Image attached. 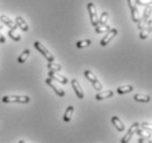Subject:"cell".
Masks as SVG:
<instances>
[{"label":"cell","instance_id":"6da1fadb","mask_svg":"<svg viewBox=\"0 0 152 143\" xmlns=\"http://www.w3.org/2000/svg\"><path fill=\"white\" fill-rule=\"evenodd\" d=\"M2 102L9 104V102H14V104H28L30 101L28 96H17V95H8L2 97Z\"/></svg>","mask_w":152,"mask_h":143},{"label":"cell","instance_id":"7a4b0ae2","mask_svg":"<svg viewBox=\"0 0 152 143\" xmlns=\"http://www.w3.org/2000/svg\"><path fill=\"white\" fill-rule=\"evenodd\" d=\"M34 47L37 50L38 52L41 53L42 55L44 56L48 62H54V55H53L52 53L49 52L48 50L46 49L45 46L43 45L41 42H38V41H35L34 42Z\"/></svg>","mask_w":152,"mask_h":143},{"label":"cell","instance_id":"3957f363","mask_svg":"<svg viewBox=\"0 0 152 143\" xmlns=\"http://www.w3.org/2000/svg\"><path fill=\"white\" fill-rule=\"evenodd\" d=\"M88 11H89V16H90V20L91 23L94 28L99 24V16H97V10L96 7L93 2H89L88 4Z\"/></svg>","mask_w":152,"mask_h":143},{"label":"cell","instance_id":"277c9868","mask_svg":"<svg viewBox=\"0 0 152 143\" xmlns=\"http://www.w3.org/2000/svg\"><path fill=\"white\" fill-rule=\"evenodd\" d=\"M84 76L88 78V80L89 82H91L92 83V85H93V87L95 90H102V88H103V86H102V84H101L100 82H99V79H97V77L95 76V74L92 73L91 70H84Z\"/></svg>","mask_w":152,"mask_h":143},{"label":"cell","instance_id":"5b68a950","mask_svg":"<svg viewBox=\"0 0 152 143\" xmlns=\"http://www.w3.org/2000/svg\"><path fill=\"white\" fill-rule=\"evenodd\" d=\"M128 1V6L130 8V11H132V19L135 23H138V21L140 20V13H139L138 7H137V4H136V0H127Z\"/></svg>","mask_w":152,"mask_h":143},{"label":"cell","instance_id":"8992f818","mask_svg":"<svg viewBox=\"0 0 152 143\" xmlns=\"http://www.w3.org/2000/svg\"><path fill=\"white\" fill-rule=\"evenodd\" d=\"M139 126H140V124H139L138 122H135V123H134V124L129 128V130L127 131V133L123 136V139L121 140V143H128V142H129V141H130V139L132 138V136L136 133V131L139 129Z\"/></svg>","mask_w":152,"mask_h":143},{"label":"cell","instance_id":"52a82bcc","mask_svg":"<svg viewBox=\"0 0 152 143\" xmlns=\"http://www.w3.org/2000/svg\"><path fill=\"white\" fill-rule=\"evenodd\" d=\"M45 83L47 85H48L49 87L52 88L53 90L55 91L57 96H59V97H64V96H65V90H64L62 88H60L58 86V85L56 84L55 80H53L52 78H46V79H45Z\"/></svg>","mask_w":152,"mask_h":143},{"label":"cell","instance_id":"ba28073f","mask_svg":"<svg viewBox=\"0 0 152 143\" xmlns=\"http://www.w3.org/2000/svg\"><path fill=\"white\" fill-rule=\"evenodd\" d=\"M118 31L117 29H111L108 32H106V34H105V36H104L102 40H101V46H106L108 43L111 42L112 40L117 35Z\"/></svg>","mask_w":152,"mask_h":143},{"label":"cell","instance_id":"9c48e42d","mask_svg":"<svg viewBox=\"0 0 152 143\" xmlns=\"http://www.w3.org/2000/svg\"><path fill=\"white\" fill-rule=\"evenodd\" d=\"M49 78H52L53 80H55V82H59V83H61V84L66 85L68 84V79H67L66 77L61 75V74L57 73V72H52V70H49Z\"/></svg>","mask_w":152,"mask_h":143},{"label":"cell","instance_id":"30bf717a","mask_svg":"<svg viewBox=\"0 0 152 143\" xmlns=\"http://www.w3.org/2000/svg\"><path fill=\"white\" fill-rule=\"evenodd\" d=\"M71 86H72L73 90L76 93L77 97L79 98V99H83V98H84V93H83L82 87H81V85H80L79 82L77 79H72L71 80Z\"/></svg>","mask_w":152,"mask_h":143},{"label":"cell","instance_id":"8fae6325","mask_svg":"<svg viewBox=\"0 0 152 143\" xmlns=\"http://www.w3.org/2000/svg\"><path fill=\"white\" fill-rule=\"evenodd\" d=\"M152 24V21H151V18L149 19V21L147 22V24H145V27L143 29H142L141 31H140V34H139V38L141 39V40H145V39H147L149 36V34L151 33V27Z\"/></svg>","mask_w":152,"mask_h":143},{"label":"cell","instance_id":"7c38bea8","mask_svg":"<svg viewBox=\"0 0 152 143\" xmlns=\"http://www.w3.org/2000/svg\"><path fill=\"white\" fill-rule=\"evenodd\" d=\"M0 21L2 22L4 24L7 25V27H9V29H11V30H15V29L18 28L15 21L11 20L10 18L7 17V16H1V17H0Z\"/></svg>","mask_w":152,"mask_h":143},{"label":"cell","instance_id":"4fadbf2b","mask_svg":"<svg viewBox=\"0 0 152 143\" xmlns=\"http://www.w3.org/2000/svg\"><path fill=\"white\" fill-rule=\"evenodd\" d=\"M112 123H113V126L116 128V130H117V131H119V132H123V131L125 130V124L123 123V121L118 118L117 116L112 117Z\"/></svg>","mask_w":152,"mask_h":143},{"label":"cell","instance_id":"5bb4252c","mask_svg":"<svg viewBox=\"0 0 152 143\" xmlns=\"http://www.w3.org/2000/svg\"><path fill=\"white\" fill-rule=\"evenodd\" d=\"M114 95L113 90H105V91H100L99 94L95 95V99L96 100H104V99H108Z\"/></svg>","mask_w":152,"mask_h":143},{"label":"cell","instance_id":"9a60e30c","mask_svg":"<svg viewBox=\"0 0 152 143\" xmlns=\"http://www.w3.org/2000/svg\"><path fill=\"white\" fill-rule=\"evenodd\" d=\"M15 23H17V25L21 29V30H22V31L26 32L28 30V25L26 24V22L23 20V18H22V17H17V18H15Z\"/></svg>","mask_w":152,"mask_h":143},{"label":"cell","instance_id":"2e32d148","mask_svg":"<svg viewBox=\"0 0 152 143\" xmlns=\"http://www.w3.org/2000/svg\"><path fill=\"white\" fill-rule=\"evenodd\" d=\"M73 111H75V107H73V106H69V107L67 108L66 111H65V113H64V121L69 122L70 120L72 119Z\"/></svg>","mask_w":152,"mask_h":143},{"label":"cell","instance_id":"e0dca14e","mask_svg":"<svg viewBox=\"0 0 152 143\" xmlns=\"http://www.w3.org/2000/svg\"><path fill=\"white\" fill-rule=\"evenodd\" d=\"M134 99L138 102H150L151 100V97L148 96V95H142V94H136L134 96Z\"/></svg>","mask_w":152,"mask_h":143},{"label":"cell","instance_id":"ac0fdd59","mask_svg":"<svg viewBox=\"0 0 152 143\" xmlns=\"http://www.w3.org/2000/svg\"><path fill=\"white\" fill-rule=\"evenodd\" d=\"M134 90V87L132 85H124V86H119L117 88V93L119 95H124V94H128L130 91Z\"/></svg>","mask_w":152,"mask_h":143},{"label":"cell","instance_id":"d6986e66","mask_svg":"<svg viewBox=\"0 0 152 143\" xmlns=\"http://www.w3.org/2000/svg\"><path fill=\"white\" fill-rule=\"evenodd\" d=\"M28 55H30V50H24L23 52L21 53V55L19 56V59H18V63L19 64H23L28 59Z\"/></svg>","mask_w":152,"mask_h":143},{"label":"cell","instance_id":"ffe728a7","mask_svg":"<svg viewBox=\"0 0 152 143\" xmlns=\"http://www.w3.org/2000/svg\"><path fill=\"white\" fill-rule=\"evenodd\" d=\"M111 30V28L107 24H97L95 27V32L96 33H106Z\"/></svg>","mask_w":152,"mask_h":143},{"label":"cell","instance_id":"44dd1931","mask_svg":"<svg viewBox=\"0 0 152 143\" xmlns=\"http://www.w3.org/2000/svg\"><path fill=\"white\" fill-rule=\"evenodd\" d=\"M91 40H81V41H78V42L76 43V46L78 47V49H84V47H88V46L91 45Z\"/></svg>","mask_w":152,"mask_h":143},{"label":"cell","instance_id":"7402d4cb","mask_svg":"<svg viewBox=\"0 0 152 143\" xmlns=\"http://www.w3.org/2000/svg\"><path fill=\"white\" fill-rule=\"evenodd\" d=\"M47 67H48V70H52V72H58V70H61V65L57 63H54V62H48Z\"/></svg>","mask_w":152,"mask_h":143},{"label":"cell","instance_id":"603a6c76","mask_svg":"<svg viewBox=\"0 0 152 143\" xmlns=\"http://www.w3.org/2000/svg\"><path fill=\"white\" fill-rule=\"evenodd\" d=\"M136 133L139 136V138H151V132H149L147 130L140 129V128L136 131Z\"/></svg>","mask_w":152,"mask_h":143},{"label":"cell","instance_id":"cb8c5ba5","mask_svg":"<svg viewBox=\"0 0 152 143\" xmlns=\"http://www.w3.org/2000/svg\"><path fill=\"white\" fill-rule=\"evenodd\" d=\"M8 35H9L12 40H14V41H20L21 40V35L19 34L15 30H10V31L8 32Z\"/></svg>","mask_w":152,"mask_h":143},{"label":"cell","instance_id":"d4e9b609","mask_svg":"<svg viewBox=\"0 0 152 143\" xmlns=\"http://www.w3.org/2000/svg\"><path fill=\"white\" fill-rule=\"evenodd\" d=\"M107 20H108V12L104 11L102 16H101V18L99 19V24H106Z\"/></svg>","mask_w":152,"mask_h":143},{"label":"cell","instance_id":"484cf974","mask_svg":"<svg viewBox=\"0 0 152 143\" xmlns=\"http://www.w3.org/2000/svg\"><path fill=\"white\" fill-rule=\"evenodd\" d=\"M150 18H151V4L145 7V13H143V17H142V19H145V20H149Z\"/></svg>","mask_w":152,"mask_h":143},{"label":"cell","instance_id":"4316f807","mask_svg":"<svg viewBox=\"0 0 152 143\" xmlns=\"http://www.w3.org/2000/svg\"><path fill=\"white\" fill-rule=\"evenodd\" d=\"M139 124H140V126H139V128H140V129L147 130V131H149V132H151V124H150V123L142 122V123H139Z\"/></svg>","mask_w":152,"mask_h":143},{"label":"cell","instance_id":"83f0119b","mask_svg":"<svg viewBox=\"0 0 152 143\" xmlns=\"http://www.w3.org/2000/svg\"><path fill=\"white\" fill-rule=\"evenodd\" d=\"M151 1L152 0H136V4H137V6L138 4H140V6H150L151 4Z\"/></svg>","mask_w":152,"mask_h":143},{"label":"cell","instance_id":"f1b7e54d","mask_svg":"<svg viewBox=\"0 0 152 143\" xmlns=\"http://www.w3.org/2000/svg\"><path fill=\"white\" fill-rule=\"evenodd\" d=\"M147 22H148V20H145V19H142V18H140V20L138 21V29L141 31L142 29L145 28V24H147Z\"/></svg>","mask_w":152,"mask_h":143},{"label":"cell","instance_id":"f546056e","mask_svg":"<svg viewBox=\"0 0 152 143\" xmlns=\"http://www.w3.org/2000/svg\"><path fill=\"white\" fill-rule=\"evenodd\" d=\"M138 143H152L151 138H139Z\"/></svg>","mask_w":152,"mask_h":143},{"label":"cell","instance_id":"4dcf8cb0","mask_svg":"<svg viewBox=\"0 0 152 143\" xmlns=\"http://www.w3.org/2000/svg\"><path fill=\"white\" fill-rule=\"evenodd\" d=\"M6 42V38H4V35L0 32V43H4Z\"/></svg>","mask_w":152,"mask_h":143},{"label":"cell","instance_id":"1f68e13d","mask_svg":"<svg viewBox=\"0 0 152 143\" xmlns=\"http://www.w3.org/2000/svg\"><path fill=\"white\" fill-rule=\"evenodd\" d=\"M1 29H4V23L0 21V30H1Z\"/></svg>","mask_w":152,"mask_h":143},{"label":"cell","instance_id":"d6a6232c","mask_svg":"<svg viewBox=\"0 0 152 143\" xmlns=\"http://www.w3.org/2000/svg\"><path fill=\"white\" fill-rule=\"evenodd\" d=\"M18 143H26V142H25V141H23V140H20V141H19Z\"/></svg>","mask_w":152,"mask_h":143}]
</instances>
